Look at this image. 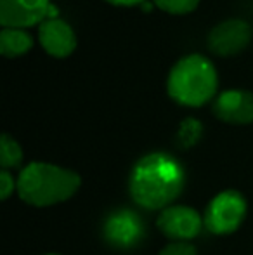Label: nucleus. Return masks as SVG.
<instances>
[{
  "instance_id": "nucleus-1",
  "label": "nucleus",
  "mask_w": 253,
  "mask_h": 255,
  "mask_svg": "<svg viewBox=\"0 0 253 255\" xmlns=\"http://www.w3.org/2000/svg\"><path fill=\"white\" fill-rule=\"evenodd\" d=\"M184 186L182 167L169 154L144 156L130 177V195L144 208H163L179 196Z\"/></svg>"
},
{
  "instance_id": "nucleus-2",
  "label": "nucleus",
  "mask_w": 253,
  "mask_h": 255,
  "mask_svg": "<svg viewBox=\"0 0 253 255\" xmlns=\"http://www.w3.org/2000/svg\"><path fill=\"white\" fill-rule=\"evenodd\" d=\"M80 175L51 163L33 161L24 167L17 179L21 200L33 207H49L66 202L80 188Z\"/></svg>"
},
{
  "instance_id": "nucleus-3",
  "label": "nucleus",
  "mask_w": 253,
  "mask_h": 255,
  "mask_svg": "<svg viewBox=\"0 0 253 255\" xmlns=\"http://www.w3.org/2000/svg\"><path fill=\"white\" fill-rule=\"evenodd\" d=\"M169 94L186 106H201L217 91V71L212 61L199 54H189L177 61L169 75Z\"/></svg>"
},
{
  "instance_id": "nucleus-4",
  "label": "nucleus",
  "mask_w": 253,
  "mask_h": 255,
  "mask_svg": "<svg viewBox=\"0 0 253 255\" xmlns=\"http://www.w3.org/2000/svg\"><path fill=\"white\" fill-rule=\"evenodd\" d=\"M247 215V202L238 191H224L210 202L205 214V226L213 235L234 233Z\"/></svg>"
},
{
  "instance_id": "nucleus-5",
  "label": "nucleus",
  "mask_w": 253,
  "mask_h": 255,
  "mask_svg": "<svg viewBox=\"0 0 253 255\" xmlns=\"http://www.w3.org/2000/svg\"><path fill=\"white\" fill-rule=\"evenodd\" d=\"M252 38L250 24L240 17L220 21L210 30L206 45L217 56H233L241 52Z\"/></svg>"
},
{
  "instance_id": "nucleus-6",
  "label": "nucleus",
  "mask_w": 253,
  "mask_h": 255,
  "mask_svg": "<svg viewBox=\"0 0 253 255\" xmlns=\"http://www.w3.org/2000/svg\"><path fill=\"white\" fill-rule=\"evenodd\" d=\"M49 0H0V23L3 28H26L49 14Z\"/></svg>"
},
{
  "instance_id": "nucleus-7",
  "label": "nucleus",
  "mask_w": 253,
  "mask_h": 255,
  "mask_svg": "<svg viewBox=\"0 0 253 255\" xmlns=\"http://www.w3.org/2000/svg\"><path fill=\"white\" fill-rule=\"evenodd\" d=\"M160 231L165 236L179 242L194 238L201 229V217L196 210L189 207H172L165 208L160 214L158 221Z\"/></svg>"
},
{
  "instance_id": "nucleus-8",
  "label": "nucleus",
  "mask_w": 253,
  "mask_h": 255,
  "mask_svg": "<svg viewBox=\"0 0 253 255\" xmlns=\"http://www.w3.org/2000/svg\"><path fill=\"white\" fill-rule=\"evenodd\" d=\"M213 113L227 124H252L253 122V92L231 89L219 94L213 103Z\"/></svg>"
},
{
  "instance_id": "nucleus-9",
  "label": "nucleus",
  "mask_w": 253,
  "mask_h": 255,
  "mask_svg": "<svg viewBox=\"0 0 253 255\" xmlns=\"http://www.w3.org/2000/svg\"><path fill=\"white\" fill-rule=\"evenodd\" d=\"M40 44L51 56L64 57L70 56L77 47V37L75 31L66 21L52 17L40 24L38 28Z\"/></svg>"
},
{
  "instance_id": "nucleus-10",
  "label": "nucleus",
  "mask_w": 253,
  "mask_h": 255,
  "mask_svg": "<svg viewBox=\"0 0 253 255\" xmlns=\"http://www.w3.org/2000/svg\"><path fill=\"white\" fill-rule=\"evenodd\" d=\"M106 229H108V236L115 243L128 245L141 235V222L132 214H118L109 219Z\"/></svg>"
},
{
  "instance_id": "nucleus-11",
  "label": "nucleus",
  "mask_w": 253,
  "mask_h": 255,
  "mask_svg": "<svg viewBox=\"0 0 253 255\" xmlns=\"http://www.w3.org/2000/svg\"><path fill=\"white\" fill-rule=\"evenodd\" d=\"M33 45V37L23 28H2L0 31V52L5 57L21 56Z\"/></svg>"
},
{
  "instance_id": "nucleus-12",
  "label": "nucleus",
  "mask_w": 253,
  "mask_h": 255,
  "mask_svg": "<svg viewBox=\"0 0 253 255\" xmlns=\"http://www.w3.org/2000/svg\"><path fill=\"white\" fill-rule=\"evenodd\" d=\"M21 160H23V151H21L19 144L7 134H2L0 137V163L2 167L5 170L9 167H17Z\"/></svg>"
},
{
  "instance_id": "nucleus-13",
  "label": "nucleus",
  "mask_w": 253,
  "mask_h": 255,
  "mask_svg": "<svg viewBox=\"0 0 253 255\" xmlns=\"http://www.w3.org/2000/svg\"><path fill=\"white\" fill-rule=\"evenodd\" d=\"M160 9L172 14H186L196 9L199 0H155Z\"/></svg>"
},
{
  "instance_id": "nucleus-14",
  "label": "nucleus",
  "mask_w": 253,
  "mask_h": 255,
  "mask_svg": "<svg viewBox=\"0 0 253 255\" xmlns=\"http://www.w3.org/2000/svg\"><path fill=\"white\" fill-rule=\"evenodd\" d=\"M199 132H201V125L198 124V120L189 118V120L184 122L182 128H180V137H182V141L186 144H194L198 141Z\"/></svg>"
},
{
  "instance_id": "nucleus-15",
  "label": "nucleus",
  "mask_w": 253,
  "mask_h": 255,
  "mask_svg": "<svg viewBox=\"0 0 253 255\" xmlns=\"http://www.w3.org/2000/svg\"><path fill=\"white\" fill-rule=\"evenodd\" d=\"M160 255H198L196 249L187 242H175L167 245L165 249L160 252Z\"/></svg>"
},
{
  "instance_id": "nucleus-16",
  "label": "nucleus",
  "mask_w": 253,
  "mask_h": 255,
  "mask_svg": "<svg viewBox=\"0 0 253 255\" xmlns=\"http://www.w3.org/2000/svg\"><path fill=\"white\" fill-rule=\"evenodd\" d=\"M14 188H17V184L14 182V177L3 168V170L0 172V196H2V200L9 198L10 193L14 191Z\"/></svg>"
},
{
  "instance_id": "nucleus-17",
  "label": "nucleus",
  "mask_w": 253,
  "mask_h": 255,
  "mask_svg": "<svg viewBox=\"0 0 253 255\" xmlns=\"http://www.w3.org/2000/svg\"><path fill=\"white\" fill-rule=\"evenodd\" d=\"M106 2H111L115 5H134V3H142L144 0H106Z\"/></svg>"
},
{
  "instance_id": "nucleus-18",
  "label": "nucleus",
  "mask_w": 253,
  "mask_h": 255,
  "mask_svg": "<svg viewBox=\"0 0 253 255\" xmlns=\"http://www.w3.org/2000/svg\"><path fill=\"white\" fill-rule=\"evenodd\" d=\"M47 255H59V254H47Z\"/></svg>"
}]
</instances>
